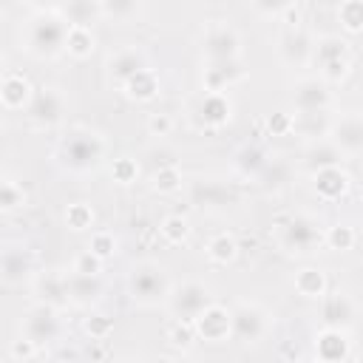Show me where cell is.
I'll use <instances>...</instances> for the list:
<instances>
[{
	"instance_id": "obj_1",
	"label": "cell",
	"mask_w": 363,
	"mask_h": 363,
	"mask_svg": "<svg viewBox=\"0 0 363 363\" xmlns=\"http://www.w3.org/2000/svg\"><path fill=\"white\" fill-rule=\"evenodd\" d=\"M108 153H111V145L102 130H96L91 125H71L57 139L51 159L65 176L85 179L105 167Z\"/></svg>"
},
{
	"instance_id": "obj_2",
	"label": "cell",
	"mask_w": 363,
	"mask_h": 363,
	"mask_svg": "<svg viewBox=\"0 0 363 363\" xmlns=\"http://www.w3.org/2000/svg\"><path fill=\"white\" fill-rule=\"evenodd\" d=\"M71 23L62 11H31L20 26V48L34 60H57L65 54Z\"/></svg>"
},
{
	"instance_id": "obj_3",
	"label": "cell",
	"mask_w": 363,
	"mask_h": 363,
	"mask_svg": "<svg viewBox=\"0 0 363 363\" xmlns=\"http://www.w3.org/2000/svg\"><path fill=\"white\" fill-rule=\"evenodd\" d=\"M170 275H167V267L156 258H142V261H133L128 275H125V292L130 298L133 306L139 309H156V306H164L167 295H170Z\"/></svg>"
},
{
	"instance_id": "obj_4",
	"label": "cell",
	"mask_w": 363,
	"mask_h": 363,
	"mask_svg": "<svg viewBox=\"0 0 363 363\" xmlns=\"http://www.w3.org/2000/svg\"><path fill=\"white\" fill-rule=\"evenodd\" d=\"M323 235H326V227L320 224L318 216L312 213H295L289 216L286 221L278 224V247L286 252V255H312L323 247Z\"/></svg>"
},
{
	"instance_id": "obj_5",
	"label": "cell",
	"mask_w": 363,
	"mask_h": 363,
	"mask_svg": "<svg viewBox=\"0 0 363 363\" xmlns=\"http://www.w3.org/2000/svg\"><path fill=\"white\" fill-rule=\"evenodd\" d=\"M230 315H233V335L230 340L241 343V346H258L261 340L269 337L272 326H275V318L267 306H261L258 301H235L230 306Z\"/></svg>"
},
{
	"instance_id": "obj_6",
	"label": "cell",
	"mask_w": 363,
	"mask_h": 363,
	"mask_svg": "<svg viewBox=\"0 0 363 363\" xmlns=\"http://www.w3.org/2000/svg\"><path fill=\"white\" fill-rule=\"evenodd\" d=\"M20 335L34 340L43 352L54 343H60L65 337V318H62V309L51 306V303H43V301H34L23 318H20Z\"/></svg>"
},
{
	"instance_id": "obj_7",
	"label": "cell",
	"mask_w": 363,
	"mask_h": 363,
	"mask_svg": "<svg viewBox=\"0 0 363 363\" xmlns=\"http://www.w3.org/2000/svg\"><path fill=\"white\" fill-rule=\"evenodd\" d=\"M312 65L318 68L320 79H326L329 85H340L352 74V48H349V43L337 34L318 37Z\"/></svg>"
},
{
	"instance_id": "obj_8",
	"label": "cell",
	"mask_w": 363,
	"mask_h": 363,
	"mask_svg": "<svg viewBox=\"0 0 363 363\" xmlns=\"http://www.w3.org/2000/svg\"><path fill=\"white\" fill-rule=\"evenodd\" d=\"M213 301H216L213 298V289L204 281L184 278V281H179V284L170 286V295L164 301V309H167V315L173 320H190L193 323Z\"/></svg>"
},
{
	"instance_id": "obj_9",
	"label": "cell",
	"mask_w": 363,
	"mask_h": 363,
	"mask_svg": "<svg viewBox=\"0 0 363 363\" xmlns=\"http://www.w3.org/2000/svg\"><path fill=\"white\" fill-rule=\"evenodd\" d=\"M65 113H68V96L62 88L57 85H43L37 88L31 105L23 111L26 122L34 128V130H51V128H60L65 122Z\"/></svg>"
},
{
	"instance_id": "obj_10",
	"label": "cell",
	"mask_w": 363,
	"mask_h": 363,
	"mask_svg": "<svg viewBox=\"0 0 363 363\" xmlns=\"http://www.w3.org/2000/svg\"><path fill=\"white\" fill-rule=\"evenodd\" d=\"M235 105L227 91H201L190 105V125L196 130H221L233 122Z\"/></svg>"
},
{
	"instance_id": "obj_11",
	"label": "cell",
	"mask_w": 363,
	"mask_h": 363,
	"mask_svg": "<svg viewBox=\"0 0 363 363\" xmlns=\"http://www.w3.org/2000/svg\"><path fill=\"white\" fill-rule=\"evenodd\" d=\"M199 48H201V60H235V57H244V40H241L238 28L230 26L227 20L207 23L201 28Z\"/></svg>"
},
{
	"instance_id": "obj_12",
	"label": "cell",
	"mask_w": 363,
	"mask_h": 363,
	"mask_svg": "<svg viewBox=\"0 0 363 363\" xmlns=\"http://www.w3.org/2000/svg\"><path fill=\"white\" fill-rule=\"evenodd\" d=\"M40 275V258L31 247L26 244H6L3 261H0V278L3 286L17 289L23 284H31Z\"/></svg>"
},
{
	"instance_id": "obj_13",
	"label": "cell",
	"mask_w": 363,
	"mask_h": 363,
	"mask_svg": "<svg viewBox=\"0 0 363 363\" xmlns=\"http://www.w3.org/2000/svg\"><path fill=\"white\" fill-rule=\"evenodd\" d=\"M150 65H153L150 62V54L142 45H122V48L111 51L108 60H105V82L111 88L122 91L130 77H136L139 71H145Z\"/></svg>"
},
{
	"instance_id": "obj_14",
	"label": "cell",
	"mask_w": 363,
	"mask_h": 363,
	"mask_svg": "<svg viewBox=\"0 0 363 363\" xmlns=\"http://www.w3.org/2000/svg\"><path fill=\"white\" fill-rule=\"evenodd\" d=\"M329 142L343 153V159L363 156V113L360 111H343L332 116Z\"/></svg>"
},
{
	"instance_id": "obj_15",
	"label": "cell",
	"mask_w": 363,
	"mask_h": 363,
	"mask_svg": "<svg viewBox=\"0 0 363 363\" xmlns=\"http://www.w3.org/2000/svg\"><path fill=\"white\" fill-rule=\"evenodd\" d=\"M318 312H320V326H337V329H354L357 320H360V306L352 295L335 289V292H326L320 301H318Z\"/></svg>"
},
{
	"instance_id": "obj_16",
	"label": "cell",
	"mask_w": 363,
	"mask_h": 363,
	"mask_svg": "<svg viewBox=\"0 0 363 363\" xmlns=\"http://www.w3.org/2000/svg\"><path fill=\"white\" fill-rule=\"evenodd\" d=\"M247 79L244 57L235 60H201V91H230Z\"/></svg>"
},
{
	"instance_id": "obj_17",
	"label": "cell",
	"mask_w": 363,
	"mask_h": 363,
	"mask_svg": "<svg viewBox=\"0 0 363 363\" xmlns=\"http://www.w3.org/2000/svg\"><path fill=\"white\" fill-rule=\"evenodd\" d=\"M332 91L329 82L320 77H301L292 85V108L295 113H309V111H332Z\"/></svg>"
},
{
	"instance_id": "obj_18",
	"label": "cell",
	"mask_w": 363,
	"mask_h": 363,
	"mask_svg": "<svg viewBox=\"0 0 363 363\" xmlns=\"http://www.w3.org/2000/svg\"><path fill=\"white\" fill-rule=\"evenodd\" d=\"M315 43H318V37H312L306 28L289 26L278 40V54L289 68H306V65H312Z\"/></svg>"
},
{
	"instance_id": "obj_19",
	"label": "cell",
	"mask_w": 363,
	"mask_h": 363,
	"mask_svg": "<svg viewBox=\"0 0 363 363\" xmlns=\"http://www.w3.org/2000/svg\"><path fill=\"white\" fill-rule=\"evenodd\" d=\"M65 286H68V301L71 309H94L105 298V281L102 275H85L77 269H65Z\"/></svg>"
},
{
	"instance_id": "obj_20",
	"label": "cell",
	"mask_w": 363,
	"mask_h": 363,
	"mask_svg": "<svg viewBox=\"0 0 363 363\" xmlns=\"http://www.w3.org/2000/svg\"><path fill=\"white\" fill-rule=\"evenodd\" d=\"M312 354L320 363H343L352 357V335L349 329L320 326L312 337Z\"/></svg>"
},
{
	"instance_id": "obj_21",
	"label": "cell",
	"mask_w": 363,
	"mask_h": 363,
	"mask_svg": "<svg viewBox=\"0 0 363 363\" xmlns=\"http://www.w3.org/2000/svg\"><path fill=\"white\" fill-rule=\"evenodd\" d=\"M193 326H196L199 340L224 343V340H230V335H233V315H230L227 306H221L218 301H213V303L193 320Z\"/></svg>"
},
{
	"instance_id": "obj_22",
	"label": "cell",
	"mask_w": 363,
	"mask_h": 363,
	"mask_svg": "<svg viewBox=\"0 0 363 363\" xmlns=\"http://www.w3.org/2000/svg\"><path fill=\"white\" fill-rule=\"evenodd\" d=\"M312 190L320 201H340L352 190V176L343 170V164H329L312 173Z\"/></svg>"
},
{
	"instance_id": "obj_23",
	"label": "cell",
	"mask_w": 363,
	"mask_h": 363,
	"mask_svg": "<svg viewBox=\"0 0 363 363\" xmlns=\"http://www.w3.org/2000/svg\"><path fill=\"white\" fill-rule=\"evenodd\" d=\"M190 201L199 207V210H221L227 204L235 201V193L230 184L218 182V179H196L190 184Z\"/></svg>"
},
{
	"instance_id": "obj_24",
	"label": "cell",
	"mask_w": 363,
	"mask_h": 363,
	"mask_svg": "<svg viewBox=\"0 0 363 363\" xmlns=\"http://www.w3.org/2000/svg\"><path fill=\"white\" fill-rule=\"evenodd\" d=\"M34 286V301L51 303L57 309H68V286H65V269H40V275L31 281Z\"/></svg>"
},
{
	"instance_id": "obj_25",
	"label": "cell",
	"mask_w": 363,
	"mask_h": 363,
	"mask_svg": "<svg viewBox=\"0 0 363 363\" xmlns=\"http://www.w3.org/2000/svg\"><path fill=\"white\" fill-rule=\"evenodd\" d=\"M37 88L31 85V79L20 71H6L3 74V82H0V102L6 111L17 113V111H26L34 99Z\"/></svg>"
},
{
	"instance_id": "obj_26",
	"label": "cell",
	"mask_w": 363,
	"mask_h": 363,
	"mask_svg": "<svg viewBox=\"0 0 363 363\" xmlns=\"http://www.w3.org/2000/svg\"><path fill=\"white\" fill-rule=\"evenodd\" d=\"M332 128V111H309V113H292V136H301L303 142H315L329 136Z\"/></svg>"
},
{
	"instance_id": "obj_27",
	"label": "cell",
	"mask_w": 363,
	"mask_h": 363,
	"mask_svg": "<svg viewBox=\"0 0 363 363\" xmlns=\"http://www.w3.org/2000/svg\"><path fill=\"white\" fill-rule=\"evenodd\" d=\"M159 91H162V82H159V74H156L153 65L145 68V71H139L136 77H130V79L125 82V88H122V94H125L130 102H139V105L153 102V99L159 96Z\"/></svg>"
},
{
	"instance_id": "obj_28",
	"label": "cell",
	"mask_w": 363,
	"mask_h": 363,
	"mask_svg": "<svg viewBox=\"0 0 363 363\" xmlns=\"http://www.w3.org/2000/svg\"><path fill=\"white\" fill-rule=\"evenodd\" d=\"M269 159H272V156H269L261 145H244V147H238L235 156H233V170H235L241 179H258V173L267 167Z\"/></svg>"
},
{
	"instance_id": "obj_29",
	"label": "cell",
	"mask_w": 363,
	"mask_h": 363,
	"mask_svg": "<svg viewBox=\"0 0 363 363\" xmlns=\"http://www.w3.org/2000/svg\"><path fill=\"white\" fill-rule=\"evenodd\" d=\"M303 164H306V170H309V173H315V170L329 167V164H343V153L329 142V136H323V139L306 142Z\"/></svg>"
},
{
	"instance_id": "obj_30",
	"label": "cell",
	"mask_w": 363,
	"mask_h": 363,
	"mask_svg": "<svg viewBox=\"0 0 363 363\" xmlns=\"http://www.w3.org/2000/svg\"><path fill=\"white\" fill-rule=\"evenodd\" d=\"M292 286H295V292H298L301 298H309V301H320V298L329 292V281H326L323 269H318V267H303V269H298L295 278H292Z\"/></svg>"
},
{
	"instance_id": "obj_31",
	"label": "cell",
	"mask_w": 363,
	"mask_h": 363,
	"mask_svg": "<svg viewBox=\"0 0 363 363\" xmlns=\"http://www.w3.org/2000/svg\"><path fill=\"white\" fill-rule=\"evenodd\" d=\"M102 9V20L116 23V26H128L136 23L145 11V0H99Z\"/></svg>"
},
{
	"instance_id": "obj_32",
	"label": "cell",
	"mask_w": 363,
	"mask_h": 363,
	"mask_svg": "<svg viewBox=\"0 0 363 363\" xmlns=\"http://www.w3.org/2000/svg\"><path fill=\"white\" fill-rule=\"evenodd\" d=\"M62 17L71 26H82V28H94L102 20V9L99 0H68L62 6Z\"/></svg>"
},
{
	"instance_id": "obj_33",
	"label": "cell",
	"mask_w": 363,
	"mask_h": 363,
	"mask_svg": "<svg viewBox=\"0 0 363 363\" xmlns=\"http://www.w3.org/2000/svg\"><path fill=\"white\" fill-rule=\"evenodd\" d=\"M204 255L213 261V264H233L238 258V241L233 233H216L207 238L204 244Z\"/></svg>"
},
{
	"instance_id": "obj_34",
	"label": "cell",
	"mask_w": 363,
	"mask_h": 363,
	"mask_svg": "<svg viewBox=\"0 0 363 363\" xmlns=\"http://www.w3.org/2000/svg\"><path fill=\"white\" fill-rule=\"evenodd\" d=\"M255 182H258L264 190L278 193V190H284V187L292 182V164H289L286 159H269L267 167L258 173Z\"/></svg>"
},
{
	"instance_id": "obj_35",
	"label": "cell",
	"mask_w": 363,
	"mask_h": 363,
	"mask_svg": "<svg viewBox=\"0 0 363 363\" xmlns=\"http://www.w3.org/2000/svg\"><path fill=\"white\" fill-rule=\"evenodd\" d=\"M150 187L159 196H176L184 187V176H182V170L176 164H159L150 173Z\"/></svg>"
},
{
	"instance_id": "obj_36",
	"label": "cell",
	"mask_w": 363,
	"mask_h": 363,
	"mask_svg": "<svg viewBox=\"0 0 363 363\" xmlns=\"http://www.w3.org/2000/svg\"><path fill=\"white\" fill-rule=\"evenodd\" d=\"M94 51H96L94 28L71 26V31H68V43H65V54H68L71 60H88Z\"/></svg>"
},
{
	"instance_id": "obj_37",
	"label": "cell",
	"mask_w": 363,
	"mask_h": 363,
	"mask_svg": "<svg viewBox=\"0 0 363 363\" xmlns=\"http://www.w3.org/2000/svg\"><path fill=\"white\" fill-rule=\"evenodd\" d=\"M159 233H162V238H164L170 247H182V244H187V241H190L193 227H190V221H187L184 216L170 213V216H164V218H162Z\"/></svg>"
},
{
	"instance_id": "obj_38",
	"label": "cell",
	"mask_w": 363,
	"mask_h": 363,
	"mask_svg": "<svg viewBox=\"0 0 363 363\" xmlns=\"http://www.w3.org/2000/svg\"><path fill=\"white\" fill-rule=\"evenodd\" d=\"M62 221H65V227L71 233H85V230L94 227L96 216H94V207L88 201H71L65 207V213H62Z\"/></svg>"
},
{
	"instance_id": "obj_39",
	"label": "cell",
	"mask_w": 363,
	"mask_h": 363,
	"mask_svg": "<svg viewBox=\"0 0 363 363\" xmlns=\"http://www.w3.org/2000/svg\"><path fill=\"white\" fill-rule=\"evenodd\" d=\"M26 201H28L26 187L17 179L3 176V182H0V210L3 213H17V210L26 207Z\"/></svg>"
},
{
	"instance_id": "obj_40",
	"label": "cell",
	"mask_w": 363,
	"mask_h": 363,
	"mask_svg": "<svg viewBox=\"0 0 363 363\" xmlns=\"http://www.w3.org/2000/svg\"><path fill=\"white\" fill-rule=\"evenodd\" d=\"M354 244H357V233H354V227H352V224L337 221V224L326 227L323 247H329V250H335V252H346V250H352Z\"/></svg>"
},
{
	"instance_id": "obj_41",
	"label": "cell",
	"mask_w": 363,
	"mask_h": 363,
	"mask_svg": "<svg viewBox=\"0 0 363 363\" xmlns=\"http://www.w3.org/2000/svg\"><path fill=\"white\" fill-rule=\"evenodd\" d=\"M337 23L346 34H363V0H340Z\"/></svg>"
},
{
	"instance_id": "obj_42",
	"label": "cell",
	"mask_w": 363,
	"mask_h": 363,
	"mask_svg": "<svg viewBox=\"0 0 363 363\" xmlns=\"http://www.w3.org/2000/svg\"><path fill=\"white\" fill-rule=\"evenodd\" d=\"M196 340H199V335H196V326L190 320H170V326H167V343L173 349L190 352Z\"/></svg>"
},
{
	"instance_id": "obj_43",
	"label": "cell",
	"mask_w": 363,
	"mask_h": 363,
	"mask_svg": "<svg viewBox=\"0 0 363 363\" xmlns=\"http://www.w3.org/2000/svg\"><path fill=\"white\" fill-rule=\"evenodd\" d=\"M116 247H119V241H116V235L111 230H91V238H88V250L91 252H96L99 258L111 261L116 255Z\"/></svg>"
},
{
	"instance_id": "obj_44",
	"label": "cell",
	"mask_w": 363,
	"mask_h": 363,
	"mask_svg": "<svg viewBox=\"0 0 363 363\" xmlns=\"http://www.w3.org/2000/svg\"><path fill=\"white\" fill-rule=\"evenodd\" d=\"M111 179L116 184H133L139 179V162L133 156H119L111 162Z\"/></svg>"
},
{
	"instance_id": "obj_45",
	"label": "cell",
	"mask_w": 363,
	"mask_h": 363,
	"mask_svg": "<svg viewBox=\"0 0 363 363\" xmlns=\"http://www.w3.org/2000/svg\"><path fill=\"white\" fill-rule=\"evenodd\" d=\"M43 354V349L34 343V340H28V337H17V340H11V346H9V360L11 363H31V360H37Z\"/></svg>"
},
{
	"instance_id": "obj_46",
	"label": "cell",
	"mask_w": 363,
	"mask_h": 363,
	"mask_svg": "<svg viewBox=\"0 0 363 363\" xmlns=\"http://www.w3.org/2000/svg\"><path fill=\"white\" fill-rule=\"evenodd\" d=\"M102 267H105V258H99V255L91 252L88 247H85L82 252H77L74 261H71V269L85 272V275H102Z\"/></svg>"
},
{
	"instance_id": "obj_47",
	"label": "cell",
	"mask_w": 363,
	"mask_h": 363,
	"mask_svg": "<svg viewBox=\"0 0 363 363\" xmlns=\"http://www.w3.org/2000/svg\"><path fill=\"white\" fill-rule=\"evenodd\" d=\"M111 332H113V320L108 315H91V318H85V335L91 340H105V337H111Z\"/></svg>"
},
{
	"instance_id": "obj_48",
	"label": "cell",
	"mask_w": 363,
	"mask_h": 363,
	"mask_svg": "<svg viewBox=\"0 0 363 363\" xmlns=\"http://www.w3.org/2000/svg\"><path fill=\"white\" fill-rule=\"evenodd\" d=\"M252 6H255L261 14H267V17H281V14L292 11L295 0H252Z\"/></svg>"
},
{
	"instance_id": "obj_49",
	"label": "cell",
	"mask_w": 363,
	"mask_h": 363,
	"mask_svg": "<svg viewBox=\"0 0 363 363\" xmlns=\"http://www.w3.org/2000/svg\"><path fill=\"white\" fill-rule=\"evenodd\" d=\"M147 130H150V136H170L173 116L170 113H150L147 116Z\"/></svg>"
},
{
	"instance_id": "obj_50",
	"label": "cell",
	"mask_w": 363,
	"mask_h": 363,
	"mask_svg": "<svg viewBox=\"0 0 363 363\" xmlns=\"http://www.w3.org/2000/svg\"><path fill=\"white\" fill-rule=\"evenodd\" d=\"M269 133L272 136H292V113H272Z\"/></svg>"
},
{
	"instance_id": "obj_51",
	"label": "cell",
	"mask_w": 363,
	"mask_h": 363,
	"mask_svg": "<svg viewBox=\"0 0 363 363\" xmlns=\"http://www.w3.org/2000/svg\"><path fill=\"white\" fill-rule=\"evenodd\" d=\"M20 3L28 6L31 11H62L68 0H20Z\"/></svg>"
},
{
	"instance_id": "obj_52",
	"label": "cell",
	"mask_w": 363,
	"mask_h": 363,
	"mask_svg": "<svg viewBox=\"0 0 363 363\" xmlns=\"http://www.w3.org/2000/svg\"><path fill=\"white\" fill-rule=\"evenodd\" d=\"M182 3H193V0H182Z\"/></svg>"
}]
</instances>
